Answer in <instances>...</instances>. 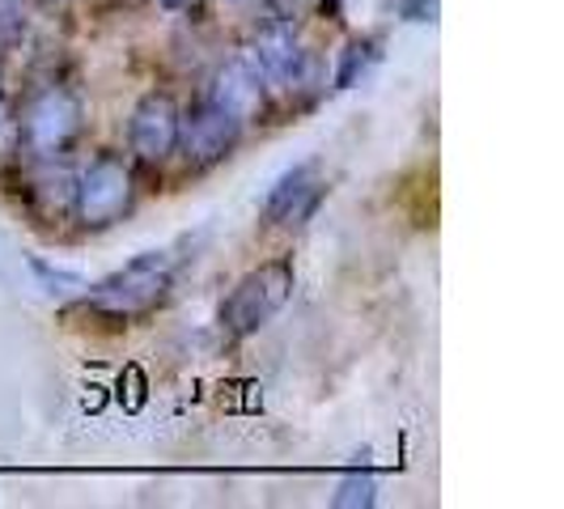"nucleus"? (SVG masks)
<instances>
[{"label": "nucleus", "instance_id": "obj_6", "mask_svg": "<svg viewBox=\"0 0 564 509\" xmlns=\"http://www.w3.org/2000/svg\"><path fill=\"white\" fill-rule=\"evenodd\" d=\"M327 196V174L318 162H302V166L284 170L281 178L272 183V192L263 199V221L281 229H297L306 226L318 204Z\"/></svg>", "mask_w": 564, "mask_h": 509}, {"label": "nucleus", "instance_id": "obj_13", "mask_svg": "<svg viewBox=\"0 0 564 509\" xmlns=\"http://www.w3.org/2000/svg\"><path fill=\"white\" fill-rule=\"evenodd\" d=\"M378 501V484H373V476H348V480L336 488V497H332V506L336 509H369Z\"/></svg>", "mask_w": 564, "mask_h": 509}, {"label": "nucleus", "instance_id": "obj_9", "mask_svg": "<svg viewBox=\"0 0 564 509\" xmlns=\"http://www.w3.org/2000/svg\"><path fill=\"white\" fill-rule=\"evenodd\" d=\"M251 52H254V59L263 64L268 82L284 85V89L302 85L306 82V73H311V52L302 47V39L293 34L289 22H272V26L259 30Z\"/></svg>", "mask_w": 564, "mask_h": 509}, {"label": "nucleus", "instance_id": "obj_4", "mask_svg": "<svg viewBox=\"0 0 564 509\" xmlns=\"http://www.w3.org/2000/svg\"><path fill=\"white\" fill-rule=\"evenodd\" d=\"M132 170L123 158L102 153L82 170V178L73 183V217L85 229H107L115 226L128 208H132Z\"/></svg>", "mask_w": 564, "mask_h": 509}, {"label": "nucleus", "instance_id": "obj_12", "mask_svg": "<svg viewBox=\"0 0 564 509\" xmlns=\"http://www.w3.org/2000/svg\"><path fill=\"white\" fill-rule=\"evenodd\" d=\"M30 272H34V281L43 284V293H52V297H73V293H85V284H89L82 272L52 268L47 259H30Z\"/></svg>", "mask_w": 564, "mask_h": 509}, {"label": "nucleus", "instance_id": "obj_7", "mask_svg": "<svg viewBox=\"0 0 564 509\" xmlns=\"http://www.w3.org/2000/svg\"><path fill=\"white\" fill-rule=\"evenodd\" d=\"M238 137H242V123L204 98L199 107H192V111L178 119V144L174 149H183L187 166L199 170L229 158V149L238 144Z\"/></svg>", "mask_w": 564, "mask_h": 509}, {"label": "nucleus", "instance_id": "obj_11", "mask_svg": "<svg viewBox=\"0 0 564 509\" xmlns=\"http://www.w3.org/2000/svg\"><path fill=\"white\" fill-rule=\"evenodd\" d=\"M378 39H352L348 47H344V56H339V68H336V89H352V85L366 77L369 68L378 64Z\"/></svg>", "mask_w": 564, "mask_h": 509}, {"label": "nucleus", "instance_id": "obj_15", "mask_svg": "<svg viewBox=\"0 0 564 509\" xmlns=\"http://www.w3.org/2000/svg\"><path fill=\"white\" fill-rule=\"evenodd\" d=\"M403 22H433L437 18V0H391Z\"/></svg>", "mask_w": 564, "mask_h": 509}, {"label": "nucleus", "instance_id": "obj_16", "mask_svg": "<svg viewBox=\"0 0 564 509\" xmlns=\"http://www.w3.org/2000/svg\"><path fill=\"white\" fill-rule=\"evenodd\" d=\"M18 149H22V144H18V119L0 107V162H9Z\"/></svg>", "mask_w": 564, "mask_h": 509}, {"label": "nucleus", "instance_id": "obj_18", "mask_svg": "<svg viewBox=\"0 0 564 509\" xmlns=\"http://www.w3.org/2000/svg\"><path fill=\"white\" fill-rule=\"evenodd\" d=\"M158 4H162V9H174V13H178V9H187L192 0H158Z\"/></svg>", "mask_w": 564, "mask_h": 509}, {"label": "nucleus", "instance_id": "obj_3", "mask_svg": "<svg viewBox=\"0 0 564 509\" xmlns=\"http://www.w3.org/2000/svg\"><path fill=\"white\" fill-rule=\"evenodd\" d=\"M85 128V102L64 89V85H47L30 98L22 107V119H18V144L26 149L30 158H56L68 144L82 137Z\"/></svg>", "mask_w": 564, "mask_h": 509}, {"label": "nucleus", "instance_id": "obj_19", "mask_svg": "<svg viewBox=\"0 0 564 509\" xmlns=\"http://www.w3.org/2000/svg\"><path fill=\"white\" fill-rule=\"evenodd\" d=\"M0 4H13V0H0Z\"/></svg>", "mask_w": 564, "mask_h": 509}, {"label": "nucleus", "instance_id": "obj_17", "mask_svg": "<svg viewBox=\"0 0 564 509\" xmlns=\"http://www.w3.org/2000/svg\"><path fill=\"white\" fill-rule=\"evenodd\" d=\"M22 30H26V22L13 13V4H0V47H4V43H18Z\"/></svg>", "mask_w": 564, "mask_h": 509}, {"label": "nucleus", "instance_id": "obj_8", "mask_svg": "<svg viewBox=\"0 0 564 509\" xmlns=\"http://www.w3.org/2000/svg\"><path fill=\"white\" fill-rule=\"evenodd\" d=\"M178 107L170 94H144L128 123V144L141 162H166L178 144Z\"/></svg>", "mask_w": 564, "mask_h": 509}, {"label": "nucleus", "instance_id": "obj_10", "mask_svg": "<svg viewBox=\"0 0 564 509\" xmlns=\"http://www.w3.org/2000/svg\"><path fill=\"white\" fill-rule=\"evenodd\" d=\"M30 204H39L43 217H59L73 213V178L68 174H39L26 187Z\"/></svg>", "mask_w": 564, "mask_h": 509}, {"label": "nucleus", "instance_id": "obj_1", "mask_svg": "<svg viewBox=\"0 0 564 509\" xmlns=\"http://www.w3.org/2000/svg\"><path fill=\"white\" fill-rule=\"evenodd\" d=\"M178 263H183V254L174 247L137 254L132 263H123L107 281L85 284V311L102 314L111 323L144 318V314L158 311L166 302V293L174 289V277H178Z\"/></svg>", "mask_w": 564, "mask_h": 509}, {"label": "nucleus", "instance_id": "obj_2", "mask_svg": "<svg viewBox=\"0 0 564 509\" xmlns=\"http://www.w3.org/2000/svg\"><path fill=\"white\" fill-rule=\"evenodd\" d=\"M293 281H297V272L289 259H272V263H259L254 272H247L229 289L221 314H217L226 339H247L254 332H263L284 311V302L293 297Z\"/></svg>", "mask_w": 564, "mask_h": 509}, {"label": "nucleus", "instance_id": "obj_5", "mask_svg": "<svg viewBox=\"0 0 564 509\" xmlns=\"http://www.w3.org/2000/svg\"><path fill=\"white\" fill-rule=\"evenodd\" d=\"M208 102L221 107L226 115H234L238 123H251L268 111V73L254 59L251 47H242L238 56H229L217 77L208 85Z\"/></svg>", "mask_w": 564, "mask_h": 509}, {"label": "nucleus", "instance_id": "obj_14", "mask_svg": "<svg viewBox=\"0 0 564 509\" xmlns=\"http://www.w3.org/2000/svg\"><path fill=\"white\" fill-rule=\"evenodd\" d=\"M323 4H327V0H268L272 18H276V22H289V26H297V22L314 18Z\"/></svg>", "mask_w": 564, "mask_h": 509}]
</instances>
